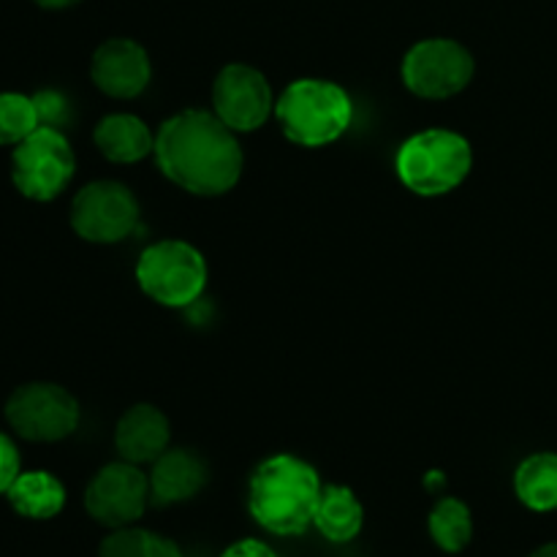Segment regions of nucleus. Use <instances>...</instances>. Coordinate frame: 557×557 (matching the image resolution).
<instances>
[{"mask_svg":"<svg viewBox=\"0 0 557 557\" xmlns=\"http://www.w3.org/2000/svg\"><path fill=\"white\" fill-rule=\"evenodd\" d=\"M313 525L332 544H346L357 539L364 525V509L354 490L346 484H324Z\"/></svg>","mask_w":557,"mask_h":557,"instance_id":"nucleus-16","label":"nucleus"},{"mask_svg":"<svg viewBox=\"0 0 557 557\" xmlns=\"http://www.w3.org/2000/svg\"><path fill=\"white\" fill-rule=\"evenodd\" d=\"M11 509L27 520H52L65 506V487L58 476L47 471H27L16 476L9 493Z\"/></svg>","mask_w":557,"mask_h":557,"instance_id":"nucleus-17","label":"nucleus"},{"mask_svg":"<svg viewBox=\"0 0 557 557\" xmlns=\"http://www.w3.org/2000/svg\"><path fill=\"white\" fill-rule=\"evenodd\" d=\"M139 226V201L117 180L87 183L71 201V228L96 245H114Z\"/></svg>","mask_w":557,"mask_h":557,"instance_id":"nucleus-9","label":"nucleus"},{"mask_svg":"<svg viewBox=\"0 0 557 557\" xmlns=\"http://www.w3.org/2000/svg\"><path fill=\"white\" fill-rule=\"evenodd\" d=\"M400 74L413 96L444 101L471 85L476 60L455 38H424L408 49Z\"/></svg>","mask_w":557,"mask_h":557,"instance_id":"nucleus-8","label":"nucleus"},{"mask_svg":"<svg viewBox=\"0 0 557 557\" xmlns=\"http://www.w3.org/2000/svg\"><path fill=\"white\" fill-rule=\"evenodd\" d=\"M33 3L41 5V9L58 11V9H71V5H76L79 0H33Z\"/></svg>","mask_w":557,"mask_h":557,"instance_id":"nucleus-25","label":"nucleus"},{"mask_svg":"<svg viewBox=\"0 0 557 557\" xmlns=\"http://www.w3.org/2000/svg\"><path fill=\"white\" fill-rule=\"evenodd\" d=\"M528 557H557V542H553V544H544V547L533 549V553L528 555Z\"/></svg>","mask_w":557,"mask_h":557,"instance_id":"nucleus-26","label":"nucleus"},{"mask_svg":"<svg viewBox=\"0 0 557 557\" xmlns=\"http://www.w3.org/2000/svg\"><path fill=\"white\" fill-rule=\"evenodd\" d=\"M212 112L234 131L250 134L275 114V98L267 76L245 63H228L212 82Z\"/></svg>","mask_w":557,"mask_h":557,"instance_id":"nucleus-11","label":"nucleus"},{"mask_svg":"<svg viewBox=\"0 0 557 557\" xmlns=\"http://www.w3.org/2000/svg\"><path fill=\"white\" fill-rule=\"evenodd\" d=\"M5 422L30 444H58L79 428V403L65 386L30 381L5 400Z\"/></svg>","mask_w":557,"mask_h":557,"instance_id":"nucleus-7","label":"nucleus"},{"mask_svg":"<svg viewBox=\"0 0 557 557\" xmlns=\"http://www.w3.org/2000/svg\"><path fill=\"white\" fill-rule=\"evenodd\" d=\"M169 441H172V424L166 413L147 403L128 408L114 430V449L120 460L134 466L156 462L169 449Z\"/></svg>","mask_w":557,"mask_h":557,"instance_id":"nucleus-13","label":"nucleus"},{"mask_svg":"<svg viewBox=\"0 0 557 557\" xmlns=\"http://www.w3.org/2000/svg\"><path fill=\"white\" fill-rule=\"evenodd\" d=\"M207 484V466L190 449H166L150 471V504L174 506L196 498Z\"/></svg>","mask_w":557,"mask_h":557,"instance_id":"nucleus-14","label":"nucleus"},{"mask_svg":"<svg viewBox=\"0 0 557 557\" xmlns=\"http://www.w3.org/2000/svg\"><path fill=\"white\" fill-rule=\"evenodd\" d=\"M98 557H183L177 544L145 528H117L98 547Z\"/></svg>","mask_w":557,"mask_h":557,"instance_id":"nucleus-20","label":"nucleus"},{"mask_svg":"<svg viewBox=\"0 0 557 557\" xmlns=\"http://www.w3.org/2000/svg\"><path fill=\"white\" fill-rule=\"evenodd\" d=\"M156 163L166 180L194 196H221L243 177L237 134L205 109L174 114L156 134Z\"/></svg>","mask_w":557,"mask_h":557,"instance_id":"nucleus-1","label":"nucleus"},{"mask_svg":"<svg viewBox=\"0 0 557 557\" xmlns=\"http://www.w3.org/2000/svg\"><path fill=\"white\" fill-rule=\"evenodd\" d=\"M473 166L471 141L449 128H428L400 145L395 169L400 183L417 196H446L466 183Z\"/></svg>","mask_w":557,"mask_h":557,"instance_id":"nucleus-4","label":"nucleus"},{"mask_svg":"<svg viewBox=\"0 0 557 557\" xmlns=\"http://www.w3.org/2000/svg\"><path fill=\"white\" fill-rule=\"evenodd\" d=\"M321 490L319 471L302 457L272 455L250 476L248 511L267 533L299 536L313 525Z\"/></svg>","mask_w":557,"mask_h":557,"instance_id":"nucleus-2","label":"nucleus"},{"mask_svg":"<svg viewBox=\"0 0 557 557\" xmlns=\"http://www.w3.org/2000/svg\"><path fill=\"white\" fill-rule=\"evenodd\" d=\"M428 528L433 542L444 553L457 555L471 544L473 539V517L471 509L460 498H441L435 509L430 511Z\"/></svg>","mask_w":557,"mask_h":557,"instance_id":"nucleus-19","label":"nucleus"},{"mask_svg":"<svg viewBox=\"0 0 557 557\" xmlns=\"http://www.w3.org/2000/svg\"><path fill=\"white\" fill-rule=\"evenodd\" d=\"M92 141L112 163H139L156 152V134L150 125L128 112H114L98 120Z\"/></svg>","mask_w":557,"mask_h":557,"instance_id":"nucleus-15","label":"nucleus"},{"mask_svg":"<svg viewBox=\"0 0 557 557\" xmlns=\"http://www.w3.org/2000/svg\"><path fill=\"white\" fill-rule=\"evenodd\" d=\"M150 504V476L134 462H109L85 490V509L98 525L128 528L145 517Z\"/></svg>","mask_w":557,"mask_h":557,"instance_id":"nucleus-10","label":"nucleus"},{"mask_svg":"<svg viewBox=\"0 0 557 557\" xmlns=\"http://www.w3.org/2000/svg\"><path fill=\"white\" fill-rule=\"evenodd\" d=\"M38 112L33 96L0 92V147H16L38 128Z\"/></svg>","mask_w":557,"mask_h":557,"instance_id":"nucleus-21","label":"nucleus"},{"mask_svg":"<svg viewBox=\"0 0 557 557\" xmlns=\"http://www.w3.org/2000/svg\"><path fill=\"white\" fill-rule=\"evenodd\" d=\"M515 495L539 515L557 511V451H536L517 466Z\"/></svg>","mask_w":557,"mask_h":557,"instance_id":"nucleus-18","label":"nucleus"},{"mask_svg":"<svg viewBox=\"0 0 557 557\" xmlns=\"http://www.w3.org/2000/svg\"><path fill=\"white\" fill-rule=\"evenodd\" d=\"M90 79L109 98L141 96L152 79L150 54L134 38H109L92 52Z\"/></svg>","mask_w":557,"mask_h":557,"instance_id":"nucleus-12","label":"nucleus"},{"mask_svg":"<svg viewBox=\"0 0 557 557\" xmlns=\"http://www.w3.org/2000/svg\"><path fill=\"white\" fill-rule=\"evenodd\" d=\"M74 150L60 128L38 125L11 152V183L30 201L58 199L74 180Z\"/></svg>","mask_w":557,"mask_h":557,"instance_id":"nucleus-6","label":"nucleus"},{"mask_svg":"<svg viewBox=\"0 0 557 557\" xmlns=\"http://www.w3.org/2000/svg\"><path fill=\"white\" fill-rule=\"evenodd\" d=\"M136 283L163 308H188L207 286V261L201 250L185 239H161L141 250Z\"/></svg>","mask_w":557,"mask_h":557,"instance_id":"nucleus-5","label":"nucleus"},{"mask_svg":"<svg viewBox=\"0 0 557 557\" xmlns=\"http://www.w3.org/2000/svg\"><path fill=\"white\" fill-rule=\"evenodd\" d=\"M221 557H277V555L270 544L259 542V539H243V542H237V544H232L228 549H223Z\"/></svg>","mask_w":557,"mask_h":557,"instance_id":"nucleus-24","label":"nucleus"},{"mask_svg":"<svg viewBox=\"0 0 557 557\" xmlns=\"http://www.w3.org/2000/svg\"><path fill=\"white\" fill-rule=\"evenodd\" d=\"M22 473V460L16 444L5 433H0V495L9 493L11 484Z\"/></svg>","mask_w":557,"mask_h":557,"instance_id":"nucleus-23","label":"nucleus"},{"mask_svg":"<svg viewBox=\"0 0 557 557\" xmlns=\"http://www.w3.org/2000/svg\"><path fill=\"white\" fill-rule=\"evenodd\" d=\"M33 103H36L38 123L49 125V128H58L60 123L69 120V103L60 96L58 90H41L33 96Z\"/></svg>","mask_w":557,"mask_h":557,"instance_id":"nucleus-22","label":"nucleus"},{"mask_svg":"<svg viewBox=\"0 0 557 557\" xmlns=\"http://www.w3.org/2000/svg\"><path fill=\"white\" fill-rule=\"evenodd\" d=\"M275 117L288 141L299 147H324L346 134L354 120V103L337 82L305 76L281 92Z\"/></svg>","mask_w":557,"mask_h":557,"instance_id":"nucleus-3","label":"nucleus"}]
</instances>
